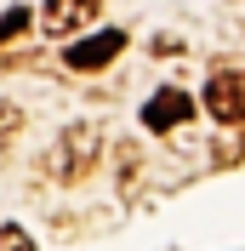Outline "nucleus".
Instances as JSON below:
<instances>
[{
    "instance_id": "nucleus-1",
    "label": "nucleus",
    "mask_w": 245,
    "mask_h": 251,
    "mask_svg": "<svg viewBox=\"0 0 245 251\" xmlns=\"http://www.w3.org/2000/svg\"><path fill=\"white\" fill-rule=\"evenodd\" d=\"M97 149H103V143H97V126H69V131H63L57 137V149H51V177H63V183H74V177H86L97 166Z\"/></svg>"
},
{
    "instance_id": "nucleus-2",
    "label": "nucleus",
    "mask_w": 245,
    "mask_h": 251,
    "mask_svg": "<svg viewBox=\"0 0 245 251\" xmlns=\"http://www.w3.org/2000/svg\"><path fill=\"white\" fill-rule=\"evenodd\" d=\"M205 114L222 126L245 120V75H211L205 80Z\"/></svg>"
},
{
    "instance_id": "nucleus-3",
    "label": "nucleus",
    "mask_w": 245,
    "mask_h": 251,
    "mask_svg": "<svg viewBox=\"0 0 245 251\" xmlns=\"http://www.w3.org/2000/svg\"><path fill=\"white\" fill-rule=\"evenodd\" d=\"M120 51H125V34H120V29H97V34H86V40H74V46L63 51V57H69V69H80V75H92V69L114 63Z\"/></svg>"
},
{
    "instance_id": "nucleus-4",
    "label": "nucleus",
    "mask_w": 245,
    "mask_h": 251,
    "mask_svg": "<svg viewBox=\"0 0 245 251\" xmlns=\"http://www.w3.org/2000/svg\"><path fill=\"white\" fill-rule=\"evenodd\" d=\"M194 120V97L177 92V86H166V92H154L148 103H143V126L148 131H177V126Z\"/></svg>"
},
{
    "instance_id": "nucleus-5",
    "label": "nucleus",
    "mask_w": 245,
    "mask_h": 251,
    "mask_svg": "<svg viewBox=\"0 0 245 251\" xmlns=\"http://www.w3.org/2000/svg\"><path fill=\"white\" fill-rule=\"evenodd\" d=\"M97 6H103V0H46V17H40V23H46L51 40H69L74 29H86L97 17Z\"/></svg>"
},
{
    "instance_id": "nucleus-6",
    "label": "nucleus",
    "mask_w": 245,
    "mask_h": 251,
    "mask_svg": "<svg viewBox=\"0 0 245 251\" xmlns=\"http://www.w3.org/2000/svg\"><path fill=\"white\" fill-rule=\"evenodd\" d=\"M17 34H29V12H23V6L0 12V46H6V40H17Z\"/></svg>"
},
{
    "instance_id": "nucleus-7",
    "label": "nucleus",
    "mask_w": 245,
    "mask_h": 251,
    "mask_svg": "<svg viewBox=\"0 0 245 251\" xmlns=\"http://www.w3.org/2000/svg\"><path fill=\"white\" fill-rule=\"evenodd\" d=\"M0 251H34V240L23 234L17 223H6V228H0Z\"/></svg>"
}]
</instances>
